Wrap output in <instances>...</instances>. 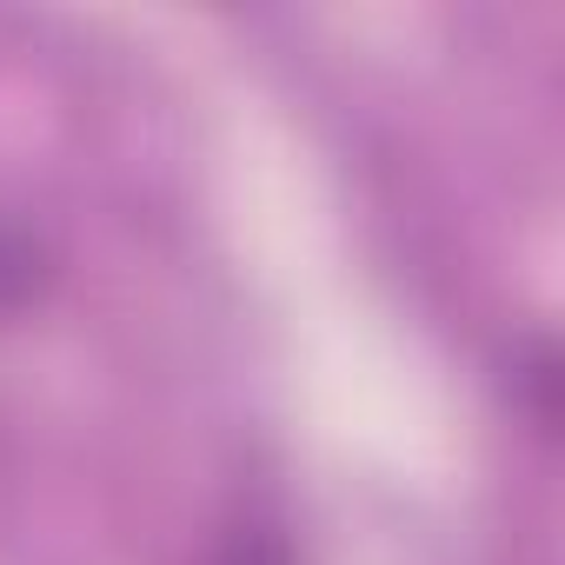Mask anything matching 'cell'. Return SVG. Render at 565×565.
<instances>
[{"mask_svg": "<svg viewBox=\"0 0 565 565\" xmlns=\"http://www.w3.org/2000/svg\"><path fill=\"white\" fill-rule=\"evenodd\" d=\"M34 279H41V253H34L21 233L0 226V313L21 307V300L34 294Z\"/></svg>", "mask_w": 565, "mask_h": 565, "instance_id": "6da1fadb", "label": "cell"}, {"mask_svg": "<svg viewBox=\"0 0 565 565\" xmlns=\"http://www.w3.org/2000/svg\"><path fill=\"white\" fill-rule=\"evenodd\" d=\"M226 565H287V552H279V539H259V532H246V539L226 552Z\"/></svg>", "mask_w": 565, "mask_h": 565, "instance_id": "7a4b0ae2", "label": "cell"}]
</instances>
